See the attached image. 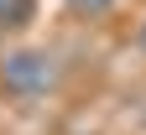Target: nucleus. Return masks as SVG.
I'll use <instances>...</instances> for the list:
<instances>
[{"label":"nucleus","mask_w":146,"mask_h":135,"mask_svg":"<svg viewBox=\"0 0 146 135\" xmlns=\"http://www.w3.org/2000/svg\"><path fill=\"white\" fill-rule=\"evenodd\" d=\"M58 78H63V63L47 47H11V52H0V88L11 99H47L58 88Z\"/></svg>","instance_id":"1"},{"label":"nucleus","mask_w":146,"mask_h":135,"mask_svg":"<svg viewBox=\"0 0 146 135\" xmlns=\"http://www.w3.org/2000/svg\"><path fill=\"white\" fill-rule=\"evenodd\" d=\"M31 11H36V0H0V31L26 26V21H31Z\"/></svg>","instance_id":"2"},{"label":"nucleus","mask_w":146,"mask_h":135,"mask_svg":"<svg viewBox=\"0 0 146 135\" xmlns=\"http://www.w3.org/2000/svg\"><path fill=\"white\" fill-rule=\"evenodd\" d=\"M63 5L78 16V21H99V16H110V11L120 5V0H63Z\"/></svg>","instance_id":"3"},{"label":"nucleus","mask_w":146,"mask_h":135,"mask_svg":"<svg viewBox=\"0 0 146 135\" xmlns=\"http://www.w3.org/2000/svg\"><path fill=\"white\" fill-rule=\"evenodd\" d=\"M136 47H141V52H146V21H141V26H136Z\"/></svg>","instance_id":"4"}]
</instances>
